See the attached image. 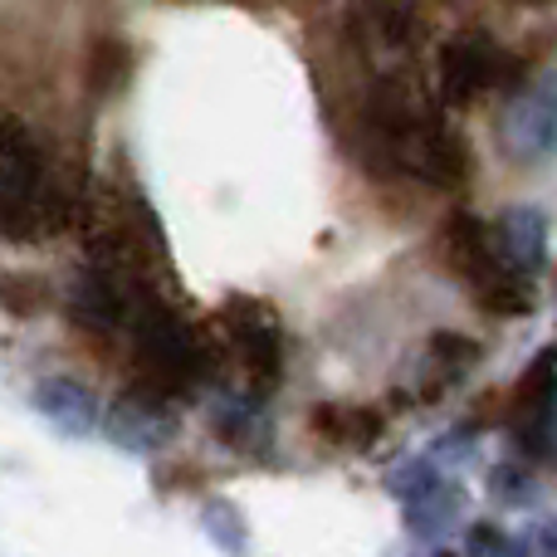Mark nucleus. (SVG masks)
Masks as SVG:
<instances>
[{
  "label": "nucleus",
  "instance_id": "nucleus-1",
  "mask_svg": "<svg viewBox=\"0 0 557 557\" xmlns=\"http://www.w3.org/2000/svg\"><path fill=\"white\" fill-rule=\"evenodd\" d=\"M362 137L372 147V162L435 191H455L470 176V147L435 108L416 98L411 84H382L367 98Z\"/></svg>",
  "mask_w": 557,
  "mask_h": 557
},
{
  "label": "nucleus",
  "instance_id": "nucleus-2",
  "mask_svg": "<svg viewBox=\"0 0 557 557\" xmlns=\"http://www.w3.org/2000/svg\"><path fill=\"white\" fill-rule=\"evenodd\" d=\"M84 215V196L54 172L39 137L0 117V240H39Z\"/></svg>",
  "mask_w": 557,
  "mask_h": 557
},
{
  "label": "nucleus",
  "instance_id": "nucleus-3",
  "mask_svg": "<svg viewBox=\"0 0 557 557\" xmlns=\"http://www.w3.org/2000/svg\"><path fill=\"white\" fill-rule=\"evenodd\" d=\"M441 250L455 278L480 298V308H490V313H529L533 304L529 274L509 260V250L499 245V231H490L474 215H450V225L441 235Z\"/></svg>",
  "mask_w": 557,
  "mask_h": 557
},
{
  "label": "nucleus",
  "instance_id": "nucleus-4",
  "mask_svg": "<svg viewBox=\"0 0 557 557\" xmlns=\"http://www.w3.org/2000/svg\"><path fill=\"white\" fill-rule=\"evenodd\" d=\"M206 347H211V367L225 362L245 376V386H274L278 376V323L264 304L255 298H235L215 313L211 333H206Z\"/></svg>",
  "mask_w": 557,
  "mask_h": 557
},
{
  "label": "nucleus",
  "instance_id": "nucleus-5",
  "mask_svg": "<svg viewBox=\"0 0 557 557\" xmlns=\"http://www.w3.org/2000/svg\"><path fill=\"white\" fill-rule=\"evenodd\" d=\"M523 88V64L513 54H504L499 39H490L484 29H465L445 45L441 54V94L445 103L470 108L490 94H519Z\"/></svg>",
  "mask_w": 557,
  "mask_h": 557
},
{
  "label": "nucleus",
  "instance_id": "nucleus-6",
  "mask_svg": "<svg viewBox=\"0 0 557 557\" xmlns=\"http://www.w3.org/2000/svg\"><path fill=\"white\" fill-rule=\"evenodd\" d=\"M557 143V69L519 88L504 108V147L513 157H543Z\"/></svg>",
  "mask_w": 557,
  "mask_h": 557
},
{
  "label": "nucleus",
  "instance_id": "nucleus-7",
  "mask_svg": "<svg viewBox=\"0 0 557 557\" xmlns=\"http://www.w3.org/2000/svg\"><path fill=\"white\" fill-rule=\"evenodd\" d=\"M318 435H327L333 445H367L376 431H382V421H376L372 411H362V406H323V411L313 416Z\"/></svg>",
  "mask_w": 557,
  "mask_h": 557
},
{
  "label": "nucleus",
  "instance_id": "nucleus-8",
  "mask_svg": "<svg viewBox=\"0 0 557 557\" xmlns=\"http://www.w3.org/2000/svg\"><path fill=\"white\" fill-rule=\"evenodd\" d=\"M127 74V49L117 45V39H98L94 49V88L98 94H113L117 84H123Z\"/></svg>",
  "mask_w": 557,
  "mask_h": 557
}]
</instances>
